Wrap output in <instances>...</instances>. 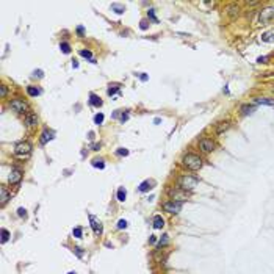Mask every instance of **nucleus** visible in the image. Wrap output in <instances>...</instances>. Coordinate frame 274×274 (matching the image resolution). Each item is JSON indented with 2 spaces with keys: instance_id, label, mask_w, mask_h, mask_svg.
<instances>
[{
  "instance_id": "1",
  "label": "nucleus",
  "mask_w": 274,
  "mask_h": 274,
  "mask_svg": "<svg viewBox=\"0 0 274 274\" xmlns=\"http://www.w3.org/2000/svg\"><path fill=\"white\" fill-rule=\"evenodd\" d=\"M182 163H183V166H187L188 169H191V171H197V169H201L202 168V158L199 157V155H196V154H187L183 158H182Z\"/></svg>"
},
{
  "instance_id": "2",
  "label": "nucleus",
  "mask_w": 274,
  "mask_h": 274,
  "mask_svg": "<svg viewBox=\"0 0 274 274\" xmlns=\"http://www.w3.org/2000/svg\"><path fill=\"white\" fill-rule=\"evenodd\" d=\"M177 183H179V187H180L182 190L191 191V190H194V188L197 187V179L193 177V176H182V177H179Z\"/></svg>"
},
{
  "instance_id": "3",
  "label": "nucleus",
  "mask_w": 274,
  "mask_h": 274,
  "mask_svg": "<svg viewBox=\"0 0 274 274\" xmlns=\"http://www.w3.org/2000/svg\"><path fill=\"white\" fill-rule=\"evenodd\" d=\"M14 154L19 158H27L32 154V144L28 141H21L14 146Z\"/></svg>"
},
{
  "instance_id": "4",
  "label": "nucleus",
  "mask_w": 274,
  "mask_h": 274,
  "mask_svg": "<svg viewBox=\"0 0 274 274\" xmlns=\"http://www.w3.org/2000/svg\"><path fill=\"white\" fill-rule=\"evenodd\" d=\"M272 19H274V8H272V7L263 8V10L260 11V14H258V22H260L262 25L269 24Z\"/></svg>"
},
{
  "instance_id": "5",
  "label": "nucleus",
  "mask_w": 274,
  "mask_h": 274,
  "mask_svg": "<svg viewBox=\"0 0 274 274\" xmlns=\"http://www.w3.org/2000/svg\"><path fill=\"white\" fill-rule=\"evenodd\" d=\"M169 196H171V201H176V202H185L188 199V193L182 188L169 190Z\"/></svg>"
},
{
  "instance_id": "6",
  "label": "nucleus",
  "mask_w": 274,
  "mask_h": 274,
  "mask_svg": "<svg viewBox=\"0 0 274 274\" xmlns=\"http://www.w3.org/2000/svg\"><path fill=\"white\" fill-rule=\"evenodd\" d=\"M163 210L168 212V213H179L182 210V202H176V201H169V202H165L163 204Z\"/></svg>"
},
{
  "instance_id": "7",
  "label": "nucleus",
  "mask_w": 274,
  "mask_h": 274,
  "mask_svg": "<svg viewBox=\"0 0 274 274\" xmlns=\"http://www.w3.org/2000/svg\"><path fill=\"white\" fill-rule=\"evenodd\" d=\"M10 107H11L14 111H17V113H24V111L28 110L27 102H24V100H21V99H14V100H11V102H10Z\"/></svg>"
},
{
  "instance_id": "8",
  "label": "nucleus",
  "mask_w": 274,
  "mask_h": 274,
  "mask_svg": "<svg viewBox=\"0 0 274 274\" xmlns=\"http://www.w3.org/2000/svg\"><path fill=\"white\" fill-rule=\"evenodd\" d=\"M89 222H91V227H92V230H94V233L96 235H102V232H103V227H102V222L94 216V215H89Z\"/></svg>"
},
{
  "instance_id": "9",
  "label": "nucleus",
  "mask_w": 274,
  "mask_h": 274,
  "mask_svg": "<svg viewBox=\"0 0 274 274\" xmlns=\"http://www.w3.org/2000/svg\"><path fill=\"white\" fill-rule=\"evenodd\" d=\"M199 147H201L202 152H212L215 149V143L210 138H204V140L199 141Z\"/></svg>"
},
{
  "instance_id": "10",
  "label": "nucleus",
  "mask_w": 274,
  "mask_h": 274,
  "mask_svg": "<svg viewBox=\"0 0 274 274\" xmlns=\"http://www.w3.org/2000/svg\"><path fill=\"white\" fill-rule=\"evenodd\" d=\"M21 180H22V172L19 171V169H11V172H10V176H8V182L11 183V185H16V183H21Z\"/></svg>"
},
{
  "instance_id": "11",
  "label": "nucleus",
  "mask_w": 274,
  "mask_h": 274,
  "mask_svg": "<svg viewBox=\"0 0 274 274\" xmlns=\"http://www.w3.org/2000/svg\"><path fill=\"white\" fill-rule=\"evenodd\" d=\"M38 124V116L35 113H27L25 114V125L27 127H35Z\"/></svg>"
},
{
  "instance_id": "12",
  "label": "nucleus",
  "mask_w": 274,
  "mask_h": 274,
  "mask_svg": "<svg viewBox=\"0 0 274 274\" xmlns=\"http://www.w3.org/2000/svg\"><path fill=\"white\" fill-rule=\"evenodd\" d=\"M229 127H230V122L229 121H222V122H218L216 124V133L218 135H221V133H224L226 130H229Z\"/></svg>"
},
{
  "instance_id": "13",
  "label": "nucleus",
  "mask_w": 274,
  "mask_h": 274,
  "mask_svg": "<svg viewBox=\"0 0 274 274\" xmlns=\"http://www.w3.org/2000/svg\"><path fill=\"white\" fill-rule=\"evenodd\" d=\"M53 140V132H49V130H44L42 132V135H41V144H47L49 141H52Z\"/></svg>"
},
{
  "instance_id": "14",
  "label": "nucleus",
  "mask_w": 274,
  "mask_h": 274,
  "mask_svg": "<svg viewBox=\"0 0 274 274\" xmlns=\"http://www.w3.org/2000/svg\"><path fill=\"white\" fill-rule=\"evenodd\" d=\"M8 199H10V193H8V190H7L5 187H0V204L5 205V204L8 202Z\"/></svg>"
},
{
  "instance_id": "15",
  "label": "nucleus",
  "mask_w": 274,
  "mask_h": 274,
  "mask_svg": "<svg viewBox=\"0 0 274 274\" xmlns=\"http://www.w3.org/2000/svg\"><path fill=\"white\" fill-rule=\"evenodd\" d=\"M254 111H255V107H254V105H249V103H244V105H241V108H240V113H241L243 116L252 114Z\"/></svg>"
},
{
  "instance_id": "16",
  "label": "nucleus",
  "mask_w": 274,
  "mask_h": 274,
  "mask_svg": "<svg viewBox=\"0 0 274 274\" xmlns=\"http://www.w3.org/2000/svg\"><path fill=\"white\" fill-rule=\"evenodd\" d=\"M255 103H258V105L274 107V99H269V97H255Z\"/></svg>"
},
{
  "instance_id": "17",
  "label": "nucleus",
  "mask_w": 274,
  "mask_h": 274,
  "mask_svg": "<svg viewBox=\"0 0 274 274\" xmlns=\"http://www.w3.org/2000/svg\"><path fill=\"white\" fill-rule=\"evenodd\" d=\"M89 103H91L92 107H96V108L102 107V100H100V97L96 96V94H89Z\"/></svg>"
},
{
  "instance_id": "18",
  "label": "nucleus",
  "mask_w": 274,
  "mask_h": 274,
  "mask_svg": "<svg viewBox=\"0 0 274 274\" xmlns=\"http://www.w3.org/2000/svg\"><path fill=\"white\" fill-rule=\"evenodd\" d=\"M152 188H154V182H152V180H144V182L140 185L138 190H140L141 193H144V191H149V190H152Z\"/></svg>"
},
{
  "instance_id": "19",
  "label": "nucleus",
  "mask_w": 274,
  "mask_h": 274,
  "mask_svg": "<svg viewBox=\"0 0 274 274\" xmlns=\"http://www.w3.org/2000/svg\"><path fill=\"white\" fill-rule=\"evenodd\" d=\"M154 229H163V226H165V219L160 216V215H157L155 218H154Z\"/></svg>"
},
{
  "instance_id": "20",
  "label": "nucleus",
  "mask_w": 274,
  "mask_h": 274,
  "mask_svg": "<svg viewBox=\"0 0 274 274\" xmlns=\"http://www.w3.org/2000/svg\"><path fill=\"white\" fill-rule=\"evenodd\" d=\"M262 39H263L265 42H274V28L269 30V32H266V33H263V35H262Z\"/></svg>"
},
{
  "instance_id": "21",
  "label": "nucleus",
  "mask_w": 274,
  "mask_h": 274,
  "mask_svg": "<svg viewBox=\"0 0 274 274\" xmlns=\"http://www.w3.org/2000/svg\"><path fill=\"white\" fill-rule=\"evenodd\" d=\"M119 88H121V86H119L117 83H113V85H110V86H108V89H107L108 96H114V94L119 91Z\"/></svg>"
},
{
  "instance_id": "22",
  "label": "nucleus",
  "mask_w": 274,
  "mask_h": 274,
  "mask_svg": "<svg viewBox=\"0 0 274 274\" xmlns=\"http://www.w3.org/2000/svg\"><path fill=\"white\" fill-rule=\"evenodd\" d=\"M125 197H127V191H125L124 187H121V188L117 190V201H119V202H124Z\"/></svg>"
},
{
  "instance_id": "23",
  "label": "nucleus",
  "mask_w": 274,
  "mask_h": 274,
  "mask_svg": "<svg viewBox=\"0 0 274 274\" xmlns=\"http://www.w3.org/2000/svg\"><path fill=\"white\" fill-rule=\"evenodd\" d=\"M27 92H28V96H32V97H36V96L41 94V91H39L38 88H35V86H27Z\"/></svg>"
},
{
  "instance_id": "24",
  "label": "nucleus",
  "mask_w": 274,
  "mask_h": 274,
  "mask_svg": "<svg viewBox=\"0 0 274 274\" xmlns=\"http://www.w3.org/2000/svg\"><path fill=\"white\" fill-rule=\"evenodd\" d=\"M91 165H92L94 168H99V169H103V168H105V163H103L102 158H94V160L91 162Z\"/></svg>"
},
{
  "instance_id": "25",
  "label": "nucleus",
  "mask_w": 274,
  "mask_h": 274,
  "mask_svg": "<svg viewBox=\"0 0 274 274\" xmlns=\"http://www.w3.org/2000/svg\"><path fill=\"white\" fill-rule=\"evenodd\" d=\"M111 10H113L114 13H117V14H122V13L125 11V8H124L122 5H119V3H113V5H111Z\"/></svg>"
},
{
  "instance_id": "26",
  "label": "nucleus",
  "mask_w": 274,
  "mask_h": 274,
  "mask_svg": "<svg viewBox=\"0 0 274 274\" xmlns=\"http://www.w3.org/2000/svg\"><path fill=\"white\" fill-rule=\"evenodd\" d=\"M80 55L85 57V58H89L91 63H96V60H94V57H92V53H91L89 50H80Z\"/></svg>"
},
{
  "instance_id": "27",
  "label": "nucleus",
  "mask_w": 274,
  "mask_h": 274,
  "mask_svg": "<svg viewBox=\"0 0 274 274\" xmlns=\"http://www.w3.org/2000/svg\"><path fill=\"white\" fill-rule=\"evenodd\" d=\"M60 49H61L63 53H71V46H69L67 42H61V44H60Z\"/></svg>"
},
{
  "instance_id": "28",
  "label": "nucleus",
  "mask_w": 274,
  "mask_h": 274,
  "mask_svg": "<svg viewBox=\"0 0 274 274\" xmlns=\"http://www.w3.org/2000/svg\"><path fill=\"white\" fill-rule=\"evenodd\" d=\"M116 155H119V157H125V155H128V149H125V147H119V149L116 151Z\"/></svg>"
},
{
  "instance_id": "29",
  "label": "nucleus",
  "mask_w": 274,
  "mask_h": 274,
  "mask_svg": "<svg viewBox=\"0 0 274 274\" xmlns=\"http://www.w3.org/2000/svg\"><path fill=\"white\" fill-rule=\"evenodd\" d=\"M10 240V232L7 229H2V243H7Z\"/></svg>"
},
{
  "instance_id": "30",
  "label": "nucleus",
  "mask_w": 274,
  "mask_h": 274,
  "mask_svg": "<svg viewBox=\"0 0 274 274\" xmlns=\"http://www.w3.org/2000/svg\"><path fill=\"white\" fill-rule=\"evenodd\" d=\"M168 241H169L168 235H163V237L160 238V241H158V247H163V246H166V244H168Z\"/></svg>"
},
{
  "instance_id": "31",
  "label": "nucleus",
  "mask_w": 274,
  "mask_h": 274,
  "mask_svg": "<svg viewBox=\"0 0 274 274\" xmlns=\"http://www.w3.org/2000/svg\"><path fill=\"white\" fill-rule=\"evenodd\" d=\"M94 122H96L97 125H100V124L103 122V114H102V113H97V114L94 116Z\"/></svg>"
},
{
  "instance_id": "32",
  "label": "nucleus",
  "mask_w": 274,
  "mask_h": 274,
  "mask_svg": "<svg viewBox=\"0 0 274 274\" xmlns=\"http://www.w3.org/2000/svg\"><path fill=\"white\" fill-rule=\"evenodd\" d=\"M82 233H83L82 227H75V229L72 230V235H74L75 238H82Z\"/></svg>"
},
{
  "instance_id": "33",
  "label": "nucleus",
  "mask_w": 274,
  "mask_h": 274,
  "mask_svg": "<svg viewBox=\"0 0 274 274\" xmlns=\"http://www.w3.org/2000/svg\"><path fill=\"white\" fill-rule=\"evenodd\" d=\"M147 27H149V21H147V19H143V21L140 22V28H141V30H147Z\"/></svg>"
},
{
  "instance_id": "34",
  "label": "nucleus",
  "mask_w": 274,
  "mask_h": 274,
  "mask_svg": "<svg viewBox=\"0 0 274 274\" xmlns=\"http://www.w3.org/2000/svg\"><path fill=\"white\" fill-rule=\"evenodd\" d=\"M17 215H19L21 218H27V210H25L24 207H19V208H17Z\"/></svg>"
},
{
  "instance_id": "35",
  "label": "nucleus",
  "mask_w": 274,
  "mask_h": 274,
  "mask_svg": "<svg viewBox=\"0 0 274 274\" xmlns=\"http://www.w3.org/2000/svg\"><path fill=\"white\" fill-rule=\"evenodd\" d=\"M147 16H149V17H151V19H152V21H154L155 24L158 22V19L155 17V10H149V13H147Z\"/></svg>"
},
{
  "instance_id": "36",
  "label": "nucleus",
  "mask_w": 274,
  "mask_h": 274,
  "mask_svg": "<svg viewBox=\"0 0 274 274\" xmlns=\"http://www.w3.org/2000/svg\"><path fill=\"white\" fill-rule=\"evenodd\" d=\"M127 227V221L125 219H119L117 221V229H125Z\"/></svg>"
},
{
  "instance_id": "37",
  "label": "nucleus",
  "mask_w": 274,
  "mask_h": 274,
  "mask_svg": "<svg viewBox=\"0 0 274 274\" xmlns=\"http://www.w3.org/2000/svg\"><path fill=\"white\" fill-rule=\"evenodd\" d=\"M0 96H2V97H5V96H7V86H5V85L0 86Z\"/></svg>"
},
{
  "instance_id": "38",
  "label": "nucleus",
  "mask_w": 274,
  "mask_h": 274,
  "mask_svg": "<svg viewBox=\"0 0 274 274\" xmlns=\"http://www.w3.org/2000/svg\"><path fill=\"white\" fill-rule=\"evenodd\" d=\"M77 33H78L80 36H83V35H85V28H83L82 25H78V27H77Z\"/></svg>"
},
{
  "instance_id": "39",
  "label": "nucleus",
  "mask_w": 274,
  "mask_h": 274,
  "mask_svg": "<svg viewBox=\"0 0 274 274\" xmlns=\"http://www.w3.org/2000/svg\"><path fill=\"white\" fill-rule=\"evenodd\" d=\"M268 61V57H258L257 58V63H266Z\"/></svg>"
},
{
  "instance_id": "40",
  "label": "nucleus",
  "mask_w": 274,
  "mask_h": 274,
  "mask_svg": "<svg viewBox=\"0 0 274 274\" xmlns=\"http://www.w3.org/2000/svg\"><path fill=\"white\" fill-rule=\"evenodd\" d=\"M127 119H128V113H122L121 114V122H125Z\"/></svg>"
},
{
  "instance_id": "41",
  "label": "nucleus",
  "mask_w": 274,
  "mask_h": 274,
  "mask_svg": "<svg viewBox=\"0 0 274 274\" xmlns=\"http://www.w3.org/2000/svg\"><path fill=\"white\" fill-rule=\"evenodd\" d=\"M74 252H75L78 257H83V252L80 251V247H74Z\"/></svg>"
},
{
  "instance_id": "42",
  "label": "nucleus",
  "mask_w": 274,
  "mask_h": 274,
  "mask_svg": "<svg viewBox=\"0 0 274 274\" xmlns=\"http://www.w3.org/2000/svg\"><path fill=\"white\" fill-rule=\"evenodd\" d=\"M155 240H157V238H155V235H151V238H149V243H151V244H154V243H155Z\"/></svg>"
},
{
  "instance_id": "43",
  "label": "nucleus",
  "mask_w": 274,
  "mask_h": 274,
  "mask_svg": "<svg viewBox=\"0 0 274 274\" xmlns=\"http://www.w3.org/2000/svg\"><path fill=\"white\" fill-rule=\"evenodd\" d=\"M36 75L41 78V77H42V71H35V77H36Z\"/></svg>"
},
{
  "instance_id": "44",
  "label": "nucleus",
  "mask_w": 274,
  "mask_h": 274,
  "mask_svg": "<svg viewBox=\"0 0 274 274\" xmlns=\"http://www.w3.org/2000/svg\"><path fill=\"white\" fill-rule=\"evenodd\" d=\"M140 78H141L143 82H146V80H147V75H143V74H140Z\"/></svg>"
},
{
  "instance_id": "45",
  "label": "nucleus",
  "mask_w": 274,
  "mask_h": 274,
  "mask_svg": "<svg viewBox=\"0 0 274 274\" xmlns=\"http://www.w3.org/2000/svg\"><path fill=\"white\" fill-rule=\"evenodd\" d=\"M72 67L77 69V67H78V63H77V61H72Z\"/></svg>"
},
{
  "instance_id": "46",
  "label": "nucleus",
  "mask_w": 274,
  "mask_h": 274,
  "mask_svg": "<svg viewBox=\"0 0 274 274\" xmlns=\"http://www.w3.org/2000/svg\"><path fill=\"white\" fill-rule=\"evenodd\" d=\"M67 274H75V272H67Z\"/></svg>"
}]
</instances>
